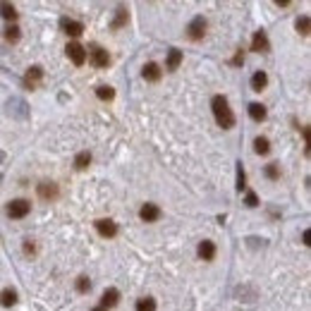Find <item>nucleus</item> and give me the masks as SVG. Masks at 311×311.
Here are the masks:
<instances>
[{"mask_svg":"<svg viewBox=\"0 0 311 311\" xmlns=\"http://www.w3.org/2000/svg\"><path fill=\"white\" fill-rule=\"evenodd\" d=\"M249 115H252V120L263 122L266 115H268V110H266V106H261V103H252V106H249Z\"/></svg>","mask_w":311,"mask_h":311,"instance_id":"nucleus-17","label":"nucleus"},{"mask_svg":"<svg viewBox=\"0 0 311 311\" xmlns=\"http://www.w3.org/2000/svg\"><path fill=\"white\" fill-rule=\"evenodd\" d=\"M96 96H98L101 101H113V98H115V91H113L110 86H98V89H96Z\"/></svg>","mask_w":311,"mask_h":311,"instance_id":"nucleus-27","label":"nucleus"},{"mask_svg":"<svg viewBox=\"0 0 311 311\" xmlns=\"http://www.w3.org/2000/svg\"><path fill=\"white\" fill-rule=\"evenodd\" d=\"M2 36H5V41H7V43H17L19 36H22V29H19L17 24H10V27H5Z\"/></svg>","mask_w":311,"mask_h":311,"instance_id":"nucleus-18","label":"nucleus"},{"mask_svg":"<svg viewBox=\"0 0 311 311\" xmlns=\"http://www.w3.org/2000/svg\"><path fill=\"white\" fill-rule=\"evenodd\" d=\"M161 67H158V65H156V62H146V65H144V70H141V77H144V79H146V82H158V79H161Z\"/></svg>","mask_w":311,"mask_h":311,"instance_id":"nucleus-12","label":"nucleus"},{"mask_svg":"<svg viewBox=\"0 0 311 311\" xmlns=\"http://www.w3.org/2000/svg\"><path fill=\"white\" fill-rule=\"evenodd\" d=\"M247 189V175H244V168H242V163H237V192L242 194Z\"/></svg>","mask_w":311,"mask_h":311,"instance_id":"nucleus-26","label":"nucleus"},{"mask_svg":"<svg viewBox=\"0 0 311 311\" xmlns=\"http://www.w3.org/2000/svg\"><path fill=\"white\" fill-rule=\"evenodd\" d=\"M120 302V292L115 290V287H108L103 297H101V309H110V307H115Z\"/></svg>","mask_w":311,"mask_h":311,"instance_id":"nucleus-11","label":"nucleus"},{"mask_svg":"<svg viewBox=\"0 0 311 311\" xmlns=\"http://www.w3.org/2000/svg\"><path fill=\"white\" fill-rule=\"evenodd\" d=\"M57 194H60V189H57V184L55 182H41L38 184V197H41V199L51 201V199H57Z\"/></svg>","mask_w":311,"mask_h":311,"instance_id":"nucleus-10","label":"nucleus"},{"mask_svg":"<svg viewBox=\"0 0 311 311\" xmlns=\"http://www.w3.org/2000/svg\"><path fill=\"white\" fill-rule=\"evenodd\" d=\"M24 252H27V254H34V244L27 242V244H24Z\"/></svg>","mask_w":311,"mask_h":311,"instance_id":"nucleus-33","label":"nucleus"},{"mask_svg":"<svg viewBox=\"0 0 311 311\" xmlns=\"http://www.w3.org/2000/svg\"><path fill=\"white\" fill-rule=\"evenodd\" d=\"M203 34H206V19L194 17L189 22V27H187V36L192 38V41H201Z\"/></svg>","mask_w":311,"mask_h":311,"instance_id":"nucleus-4","label":"nucleus"},{"mask_svg":"<svg viewBox=\"0 0 311 311\" xmlns=\"http://www.w3.org/2000/svg\"><path fill=\"white\" fill-rule=\"evenodd\" d=\"M127 10H125V7H120V10H117V17H115V22H113V29H120V27H125V24H127Z\"/></svg>","mask_w":311,"mask_h":311,"instance_id":"nucleus-25","label":"nucleus"},{"mask_svg":"<svg viewBox=\"0 0 311 311\" xmlns=\"http://www.w3.org/2000/svg\"><path fill=\"white\" fill-rule=\"evenodd\" d=\"M96 230H98V235H101V237H115V235H117V225H115L113 220H108V218L96 220Z\"/></svg>","mask_w":311,"mask_h":311,"instance_id":"nucleus-9","label":"nucleus"},{"mask_svg":"<svg viewBox=\"0 0 311 311\" xmlns=\"http://www.w3.org/2000/svg\"><path fill=\"white\" fill-rule=\"evenodd\" d=\"M252 51L254 53H268L271 51V41L266 36V31H256L252 38Z\"/></svg>","mask_w":311,"mask_h":311,"instance_id":"nucleus-7","label":"nucleus"},{"mask_svg":"<svg viewBox=\"0 0 311 311\" xmlns=\"http://www.w3.org/2000/svg\"><path fill=\"white\" fill-rule=\"evenodd\" d=\"M41 77H43V67H38V65H34V67H29V72H27V77H24V84L27 86H36L38 82H41Z\"/></svg>","mask_w":311,"mask_h":311,"instance_id":"nucleus-14","label":"nucleus"},{"mask_svg":"<svg viewBox=\"0 0 311 311\" xmlns=\"http://www.w3.org/2000/svg\"><path fill=\"white\" fill-rule=\"evenodd\" d=\"M86 57L91 60L93 67H98V70H103V67H108L110 65V55L106 48H101V46H91L89 48V53H86Z\"/></svg>","mask_w":311,"mask_h":311,"instance_id":"nucleus-2","label":"nucleus"},{"mask_svg":"<svg viewBox=\"0 0 311 311\" xmlns=\"http://www.w3.org/2000/svg\"><path fill=\"white\" fill-rule=\"evenodd\" d=\"M137 311H156V299L153 297H141V299H137Z\"/></svg>","mask_w":311,"mask_h":311,"instance_id":"nucleus-20","label":"nucleus"},{"mask_svg":"<svg viewBox=\"0 0 311 311\" xmlns=\"http://www.w3.org/2000/svg\"><path fill=\"white\" fill-rule=\"evenodd\" d=\"M266 177H268V180H278V177H280V170H278L275 163L266 165Z\"/></svg>","mask_w":311,"mask_h":311,"instance_id":"nucleus-29","label":"nucleus"},{"mask_svg":"<svg viewBox=\"0 0 311 311\" xmlns=\"http://www.w3.org/2000/svg\"><path fill=\"white\" fill-rule=\"evenodd\" d=\"M0 304H2V307H12V304H17V292H15L12 287H5V290L0 292Z\"/></svg>","mask_w":311,"mask_h":311,"instance_id":"nucleus-19","label":"nucleus"},{"mask_svg":"<svg viewBox=\"0 0 311 311\" xmlns=\"http://www.w3.org/2000/svg\"><path fill=\"white\" fill-rule=\"evenodd\" d=\"M139 218L144 220V223H156V220L161 218V208L156 203H144L141 211H139Z\"/></svg>","mask_w":311,"mask_h":311,"instance_id":"nucleus-8","label":"nucleus"},{"mask_svg":"<svg viewBox=\"0 0 311 311\" xmlns=\"http://www.w3.org/2000/svg\"><path fill=\"white\" fill-rule=\"evenodd\" d=\"M77 290L84 294V292H89L91 290V280L86 278V275H82V278H77Z\"/></svg>","mask_w":311,"mask_h":311,"instance_id":"nucleus-28","label":"nucleus"},{"mask_svg":"<svg viewBox=\"0 0 311 311\" xmlns=\"http://www.w3.org/2000/svg\"><path fill=\"white\" fill-rule=\"evenodd\" d=\"M91 163V153L89 151H82V153H77V158H74V168L77 170H84V168H89Z\"/></svg>","mask_w":311,"mask_h":311,"instance_id":"nucleus-22","label":"nucleus"},{"mask_svg":"<svg viewBox=\"0 0 311 311\" xmlns=\"http://www.w3.org/2000/svg\"><path fill=\"white\" fill-rule=\"evenodd\" d=\"M91 311H106V309H101V307H96V309H91Z\"/></svg>","mask_w":311,"mask_h":311,"instance_id":"nucleus-34","label":"nucleus"},{"mask_svg":"<svg viewBox=\"0 0 311 311\" xmlns=\"http://www.w3.org/2000/svg\"><path fill=\"white\" fill-rule=\"evenodd\" d=\"M254 151H256L258 156H266V153L271 151V141H268L266 137H256V141H254Z\"/></svg>","mask_w":311,"mask_h":311,"instance_id":"nucleus-23","label":"nucleus"},{"mask_svg":"<svg viewBox=\"0 0 311 311\" xmlns=\"http://www.w3.org/2000/svg\"><path fill=\"white\" fill-rule=\"evenodd\" d=\"M29 211H31V203L27 199H15V201L7 203V216L10 218H24V216H29Z\"/></svg>","mask_w":311,"mask_h":311,"instance_id":"nucleus-3","label":"nucleus"},{"mask_svg":"<svg viewBox=\"0 0 311 311\" xmlns=\"http://www.w3.org/2000/svg\"><path fill=\"white\" fill-rule=\"evenodd\" d=\"M244 203H247L249 208H256V206H258V197L254 194V192H247V199H244Z\"/></svg>","mask_w":311,"mask_h":311,"instance_id":"nucleus-30","label":"nucleus"},{"mask_svg":"<svg viewBox=\"0 0 311 311\" xmlns=\"http://www.w3.org/2000/svg\"><path fill=\"white\" fill-rule=\"evenodd\" d=\"M268 86V74L266 72H254L252 74V89L254 91H263Z\"/></svg>","mask_w":311,"mask_h":311,"instance_id":"nucleus-16","label":"nucleus"},{"mask_svg":"<svg viewBox=\"0 0 311 311\" xmlns=\"http://www.w3.org/2000/svg\"><path fill=\"white\" fill-rule=\"evenodd\" d=\"M242 62H244V55H242V51H239V53L232 57V65H242Z\"/></svg>","mask_w":311,"mask_h":311,"instance_id":"nucleus-31","label":"nucleus"},{"mask_svg":"<svg viewBox=\"0 0 311 311\" xmlns=\"http://www.w3.org/2000/svg\"><path fill=\"white\" fill-rule=\"evenodd\" d=\"M60 29H62L67 36H82L84 24H82V22H74V19H70V17H62L60 19Z\"/></svg>","mask_w":311,"mask_h":311,"instance_id":"nucleus-6","label":"nucleus"},{"mask_svg":"<svg viewBox=\"0 0 311 311\" xmlns=\"http://www.w3.org/2000/svg\"><path fill=\"white\" fill-rule=\"evenodd\" d=\"M0 15L7 19V22H15V19H17V10H15V5H10V2H0Z\"/></svg>","mask_w":311,"mask_h":311,"instance_id":"nucleus-21","label":"nucleus"},{"mask_svg":"<svg viewBox=\"0 0 311 311\" xmlns=\"http://www.w3.org/2000/svg\"><path fill=\"white\" fill-rule=\"evenodd\" d=\"M65 51H67V57L72 60L77 67H82V65L86 62V48H84V46H79V43H70Z\"/></svg>","mask_w":311,"mask_h":311,"instance_id":"nucleus-5","label":"nucleus"},{"mask_svg":"<svg viewBox=\"0 0 311 311\" xmlns=\"http://www.w3.org/2000/svg\"><path fill=\"white\" fill-rule=\"evenodd\" d=\"M309 239H311L309 230H304V232H302V242H304V244H307V247H309Z\"/></svg>","mask_w":311,"mask_h":311,"instance_id":"nucleus-32","label":"nucleus"},{"mask_svg":"<svg viewBox=\"0 0 311 311\" xmlns=\"http://www.w3.org/2000/svg\"><path fill=\"white\" fill-rule=\"evenodd\" d=\"M211 110H213L216 122H218L223 129H232V127H235V113H232V108H230V103H227V98H225V96H213V101H211Z\"/></svg>","mask_w":311,"mask_h":311,"instance_id":"nucleus-1","label":"nucleus"},{"mask_svg":"<svg viewBox=\"0 0 311 311\" xmlns=\"http://www.w3.org/2000/svg\"><path fill=\"white\" fill-rule=\"evenodd\" d=\"M297 31H299L302 36H309V17H307V15L297 17Z\"/></svg>","mask_w":311,"mask_h":311,"instance_id":"nucleus-24","label":"nucleus"},{"mask_svg":"<svg viewBox=\"0 0 311 311\" xmlns=\"http://www.w3.org/2000/svg\"><path fill=\"white\" fill-rule=\"evenodd\" d=\"M199 256L203 261H213L216 258V244L211 242V239H203L201 244H199Z\"/></svg>","mask_w":311,"mask_h":311,"instance_id":"nucleus-13","label":"nucleus"},{"mask_svg":"<svg viewBox=\"0 0 311 311\" xmlns=\"http://www.w3.org/2000/svg\"><path fill=\"white\" fill-rule=\"evenodd\" d=\"M180 62H182V51H177V48H170V53H168V62H165V70H177L180 67Z\"/></svg>","mask_w":311,"mask_h":311,"instance_id":"nucleus-15","label":"nucleus"}]
</instances>
